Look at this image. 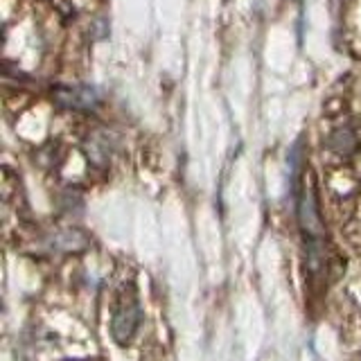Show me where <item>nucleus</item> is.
Instances as JSON below:
<instances>
[{
    "label": "nucleus",
    "mask_w": 361,
    "mask_h": 361,
    "mask_svg": "<svg viewBox=\"0 0 361 361\" xmlns=\"http://www.w3.org/2000/svg\"><path fill=\"white\" fill-rule=\"evenodd\" d=\"M142 319V310H140V300L135 287H124L118 296L116 310L111 316V336L118 345H127L131 343V338L138 332V325Z\"/></svg>",
    "instance_id": "obj_1"
},
{
    "label": "nucleus",
    "mask_w": 361,
    "mask_h": 361,
    "mask_svg": "<svg viewBox=\"0 0 361 361\" xmlns=\"http://www.w3.org/2000/svg\"><path fill=\"white\" fill-rule=\"evenodd\" d=\"M52 97L56 106L68 111H93L99 104V93L93 86H59Z\"/></svg>",
    "instance_id": "obj_2"
},
{
    "label": "nucleus",
    "mask_w": 361,
    "mask_h": 361,
    "mask_svg": "<svg viewBox=\"0 0 361 361\" xmlns=\"http://www.w3.org/2000/svg\"><path fill=\"white\" fill-rule=\"evenodd\" d=\"M298 221L305 240L307 237H323V226H321V214H319V203H316L314 190L305 188L298 195Z\"/></svg>",
    "instance_id": "obj_3"
},
{
    "label": "nucleus",
    "mask_w": 361,
    "mask_h": 361,
    "mask_svg": "<svg viewBox=\"0 0 361 361\" xmlns=\"http://www.w3.org/2000/svg\"><path fill=\"white\" fill-rule=\"evenodd\" d=\"M50 244L54 251H63V253H73L79 248L86 246V235L77 228H66V231H56L50 237Z\"/></svg>",
    "instance_id": "obj_4"
},
{
    "label": "nucleus",
    "mask_w": 361,
    "mask_h": 361,
    "mask_svg": "<svg viewBox=\"0 0 361 361\" xmlns=\"http://www.w3.org/2000/svg\"><path fill=\"white\" fill-rule=\"evenodd\" d=\"M327 145H330V149L338 156H350L357 152V135L353 129L348 127H338L330 133V138H327Z\"/></svg>",
    "instance_id": "obj_5"
}]
</instances>
